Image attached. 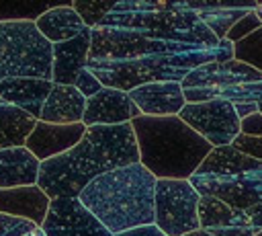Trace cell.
<instances>
[{
	"mask_svg": "<svg viewBox=\"0 0 262 236\" xmlns=\"http://www.w3.org/2000/svg\"><path fill=\"white\" fill-rule=\"evenodd\" d=\"M115 236H166L162 230H158L154 224L151 226H143V228H135V230H127L123 234H115Z\"/></svg>",
	"mask_w": 262,
	"mask_h": 236,
	"instance_id": "obj_33",
	"label": "cell"
},
{
	"mask_svg": "<svg viewBox=\"0 0 262 236\" xmlns=\"http://www.w3.org/2000/svg\"><path fill=\"white\" fill-rule=\"evenodd\" d=\"M49 201L51 199L39 185L0 189V213L25 218L37 226H43L49 209Z\"/></svg>",
	"mask_w": 262,
	"mask_h": 236,
	"instance_id": "obj_15",
	"label": "cell"
},
{
	"mask_svg": "<svg viewBox=\"0 0 262 236\" xmlns=\"http://www.w3.org/2000/svg\"><path fill=\"white\" fill-rule=\"evenodd\" d=\"M25 236H47V234L43 232V228H35L33 232H29V234H25Z\"/></svg>",
	"mask_w": 262,
	"mask_h": 236,
	"instance_id": "obj_36",
	"label": "cell"
},
{
	"mask_svg": "<svg viewBox=\"0 0 262 236\" xmlns=\"http://www.w3.org/2000/svg\"><path fill=\"white\" fill-rule=\"evenodd\" d=\"M178 117L192 127L213 148L231 146L239 133V117L229 101L211 99L205 103H186Z\"/></svg>",
	"mask_w": 262,
	"mask_h": 236,
	"instance_id": "obj_8",
	"label": "cell"
},
{
	"mask_svg": "<svg viewBox=\"0 0 262 236\" xmlns=\"http://www.w3.org/2000/svg\"><path fill=\"white\" fill-rule=\"evenodd\" d=\"M139 162L131 123L86 127L82 140L61 156L41 162L37 185L53 197H78L98 174Z\"/></svg>",
	"mask_w": 262,
	"mask_h": 236,
	"instance_id": "obj_2",
	"label": "cell"
},
{
	"mask_svg": "<svg viewBox=\"0 0 262 236\" xmlns=\"http://www.w3.org/2000/svg\"><path fill=\"white\" fill-rule=\"evenodd\" d=\"M141 117V111L133 105L129 94L119 88L102 86L94 96L86 99L82 123L92 125H123Z\"/></svg>",
	"mask_w": 262,
	"mask_h": 236,
	"instance_id": "obj_10",
	"label": "cell"
},
{
	"mask_svg": "<svg viewBox=\"0 0 262 236\" xmlns=\"http://www.w3.org/2000/svg\"><path fill=\"white\" fill-rule=\"evenodd\" d=\"M201 195L182 179H158L154 195V226L166 236H184L199 230Z\"/></svg>",
	"mask_w": 262,
	"mask_h": 236,
	"instance_id": "obj_6",
	"label": "cell"
},
{
	"mask_svg": "<svg viewBox=\"0 0 262 236\" xmlns=\"http://www.w3.org/2000/svg\"><path fill=\"white\" fill-rule=\"evenodd\" d=\"M51 86V80L41 78H8L0 82V99L25 111L33 119H39Z\"/></svg>",
	"mask_w": 262,
	"mask_h": 236,
	"instance_id": "obj_16",
	"label": "cell"
},
{
	"mask_svg": "<svg viewBox=\"0 0 262 236\" xmlns=\"http://www.w3.org/2000/svg\"><path fill=\"white\" fill-rule=\"evenodd\" d=\"M74 86L82 92V96H86V99H90V96H94L100 88H102V84L98 82V78L86 68V70H82L80 74H78V78H76V82H74Z\"/></svg>",
	"mask_w": 262,
	"mask_h": 236,
	"instance_id": "obj_29",
	"label": "cell"
},
{
	"mask_svg": "<svg viewBox=\"0 0 262 236\" xmlns=\"http://www.w3.org/2000/svg\"><path fill=\"white\" fill-rule=\"evenodd\" d=\"M90 51V29L82 35L55 43L51 51V82L53 84H74L78 74L86 70Z\"/></svg>",
	"mask_w": 262,
	"mask_h": 236,
	"instance_id": "obj_13",
	"label": "cell"
},
{
	"mask_svg": "<svg viewBox=\"0 0 262 236\" xmlns=\"http://www.w3.org/2000/svg\"><path fill=\"white\" fill-rule=\"evenodd\" d=\"M35 27L51 45L70 41L88 29L80 14L72 8V2L51 6L35 21Z\"/></svg>",
	"mask_w": 262,
	"mask_h": 236,
	"instance_id": "obj_18",
	"label": "cell"
},
{
	"mask_svg": "<svg viewBox=\"0 0 262 236\" xmlns=\"http://www.w3.org/2000/svg\"><path fill=\"white\" fill-rule=\"evenodd\" d=\"M184 236H213L211 232H207V230H194V232H188V234H184Z\"/></svg>",
	"mask_w": 262,
	"mask_h": 236,
	"instance_id": "obj_35",
	"label": "cell"
},
{
	"mask_svg": "<svg viewBox=\"0 0 262 236\" xmlns=\"http://www.w3.org/2000/svg\"><path fill=\"white\" fill-rule=\"evenodd\" d=\"M239 133L262 137V115L260 113H252L246 119H242L239 121Z\"/></svg>",
	"mask_w": 262,
	"mask_h": 236,
	"instance_id": "obj_30",
	"label": "cell"
},
{
	"mask_svg": "<svg viewBox=\"0 0 262 236\" xmlns=\"http://www.w3.org/2000/svg\"><path fill=\"white\" fill-rule=\"evenodd\" d=\"M84 107H86V96H82V92L74 84H53L37 121H45L53 125L82 123Z\"/></svg>",
	"mask_w": 262,
	"mask_h": 236,
	"instance_id": "obj_14",
	"label": "cell"
},
{
	"mask_svg": "<svg viewBox=\"0 0 262 236\" xmlns=\"http://www.w3.org/2000/svg\"><path fill=\"white\" fill-rule=\"evenodd\" d=\"M256 105H258V113H260V115H262V94H260V99H258V101H256Z\"/></svg>",
	"mask_w": 262,
	"mask_h": 236,
	"instance_id": "obj_37",
	"label": "cell"
},
{
	"mask_svg": "<svg viewBox=\"0 0 262 236\" xmlns=\"http://www.w3.org/2000/svg\"><path fill=\"white\" fill-rule=\"evenodd\" d=\"M246 82H262V72L237 60H229V62H209L194 68L182 78L180 86L186 103H205L211 101L215 92Z\"/></svg>",
	"mask_w": 262,
	"mask_h": 236,
	"instance_id": "obj_7",
	"label": "cell"
},
{
	"mask_svg": "<svg viewBox=\"0 0 262 236\" xmlns=\"http://www.w3.org/2000/svg\"><path fill=\"white\" fill-rule=\"evenodd\" d=\"M53 45L37 31L35 21L0 23V82L8 78L51 80Z\"/></svg>",
	"mask_w": 262,
	"mask_h": 236,
	"instance_id": "obj_5",
	"label": "cell"
},
{
	"mask_svg": "<svg viewBox=\"0 0 262 236\" xmlns=\"http://www.w3.org/2000/svg\"><path fill=\"white\" fill-rule=\"evenodd\" d=\"M37 119L0 99V148L25 146Z\"/></svg>",
	"mask_w": 262,
	"mask_h": 236,
	"instance_id": "obj_22",
	"label": "cell"
},
{
	"mask_svg": "<svg viewBox=\"0 0 262 236\" xmlns=\"http://www.w3.org/2000/svg\"><path fill=\"white\" fill-rule=\"evenodd\" d=\"M262 168L260 160H254L242 152H237L233 146H219L213 148L207 158L201 162L194 174H221V176H231V174H242L250 170Z\"/></svg>",
	"mask_w": 262,
	"mask_h": 236,
	"instance_id": "obj_19",
	"label": "cell"
},
{
	"mask_svg": "<svg viewBox=\"0 0 262 236\" xmlns=\"http://www.w3.org/2000/svg\"><path fill=\"white\" fill-rule=\"evenodd\" d=\"M41 162L25 148H0V189L29 187L39 181Z\"/></svg>",
	"mask_w": 262,
	"mask_h": 236,
	"instance_id": "obj_17",
	"label": "cell"
},
{
	"mask_svg": "<svg viewBox=\"0 0 262 236\" xmlns=\"http://www.w3.org/2000/svg\"><path fill=\"white\" fill-rule=\"evenodd\" d=\"M86 125L84 123H72V125H53L45 121H37L33 131L29 133L25 148L39 160H51L55 156H61L63 152L72 150L84 135Z\"/></svg>",
	"mask_w": 262,
	"mask_h": 236,
	"instance_id": "obj_11",
	"label": "cell"
},
{
	"mask_svg": "<svg viewBox=\"0 0 262 236\" xmlns=\"http://www.w3.org/2000/svg\"><path fill=\"white\" fill-rule=\"evenodd\" d=\"M233 60L262 72V27L242 41L233 43Z\"/></svg>",
	"mask_w": 262,
	"mask_h": 236,
	"instance_id": "obj_24",
	"label": "cell"
},
{
	"mask_svg": "<svg viewBox=\"0 0 262 236\" xmlns=\"http://www.w3.org/2000/svg\"><path fill=\"white\" fill-rule=\"evenodd\" d=\"M51 4L33 0H0V23L4 21H37Z\"/></svg>",
	"mask_w": 262,
	"mask_h": 236,
	"instance_id": "obj_23",
	"label": "cell"
},
{
	"mask_svg": "<svg viewBox=\"0 0 262 236\" xmlns=\"http://www.w3.org/2000/svg\"><path fill=\"white\" fill-rule=\"evenodd\" d=\"M184 6L194 10L219 41L225 39L229 29L254 8V6H227V4H203V2H184Z\"/></svg>",
	"mask_w": 262,
	"mask_h": 236,
	"instance_id": "obj_21",
	"label": "cell"
},
{
	"mask_svg": "<svg viewBox=\"0 0 262 236\" xmlns=\"http://www.w3.org/2000/svg\"><path fill=\"white\" fill-rule=\"evenodd\" d=\"M244 211H246V215L250 220V228L258 234L262 230V203H254L252 207H248Z\"/></svg>",
	"mask_w": 262,
	"mask_h": 236,
	"instance_id": "obj_32",
	"label": "cell"
},
{
	"mask_svg": "<svg viewBox=\"0 0 262 236\" xmlns=\"http://www.w3.org/2000/svg\"><path fill=\"white\" fill-rule=\"evenodd\" d=\"M256 236H262V230H260V232H258V234H256Z\"/></svg>",
	"mask_w": 262,
	"mask_h": 236,
	"instance_id": "obj_39",
	"label": "cell"
},
{
	"mask_svg": "<svg viewBox=\"0 0 262 236\" xmlns=\"http://www.w3.org/2000/svg\"><path fill=\"white\" fill-rule=\"evenodd\" d=\"M129 99L147 117H172L186 105L180 82H147L131 88Z\"/></svg>",
	"mask_w": 262,
	"mask_h": 236,
	"instance_id": "obj_12",
	"label": "cell"
},
{
	"mask_svg": "<svg viewBox=\"0 0 262 236\" xmlns=\"http://www.w3.org/2000/svg\"><path fill=\"white\" fill-rule=\"evenodd\" d=\"M117 4V0H74L72 8L80 14L88 29H94Z\"/></svg>",
	"mask_w": 262,
	"mask_h": 236,
	"instance_id": "obj_25",
	"label": "cell"
},
{
	"mask_svg": "<svg viewBox=\"0 0 262 236\" xmlns=\"http://www.w3.org/2000/svg\"><path fill=\"white\" fill-rule=\"evenodd\" d=\"M231 146H233L237 152H242V154H246V156H250V158L262 162V137L237 133V137L231 142Z\"/></svg>",
	"mask_w": 262,
	"mask_h": 236,
	"instance_id": "obj_28",
	"label": "cell"
},
{
	"mask_svg": "<svg viewBox=\"0 0 262 236\" xmlns=\"http://www.w3.org/2000/svg\"><path fill=\"white\" fill-rule=\"evenodd\" d=\"M199 226L201 230L213 232L221 228H250V220L246 211L233 209L227 203L215 197H201L199 199Z\"/></svg>",
	"mask_w": 262,
	"mask_h": 236,
	"instance_id": "obj_20",
	"label": "cell"
},
{
	"mask_svg": "<svg viewBox=\"0 0 262 236\" xmlns=\"http://www.w3.org/2000/svg\"><path fill=\"white\" fill-rule=\"evenodd\" d=\"M35 228H41V226L33 224L31 220L18 218V215L0 213V236H25L33 232Z\"/></svg>",
	"mask_w": 262,
	"mask_h": 236,
	"instance_id": "obj_27",
	"label": "cell"
},
{
	"mask_svg": "<svg viewBox=\"0 0 262 236\" xmlns=\"http://www.w3.org/2000/svg\"><path fill=\"white\" fill-rule=\"evenodd\" d=\"M156 181L143 164H127L92 179L78 199L115 236L154 224Z\"/></svg>",
	"mask_w": 262,
	"mask_h": 236,
	"instance_id": "obj_3",
	"label": "cell"
},
{
	"mask_svg": "<svg viewBox=\"0 0 262 236\" xmlns=\"http://www.w3.org/2000/svg\"><path fill=\"white\" fill-rule=\"evenodd\" d=\"M254 8H256V12H258V16H260V21H262V4H256Z\"/></svg>",
	"mask_w": 262,
	"mask_h": 236,
	"instance_id": "obj_38",
	"label": "cell"
},
{
	"mask_svg": "<svg viewBox=\"0 0 262 236\" xmlns=\"http://www.w3.org/2000/svg\"><path fill=\"white\" fill-rule=\"evenodd\" d=\"M260 27H262V21H260L256 8H252L248 14H244V16L229 29V33L225 35V39L231 41V43H237V41H242L244 37L252 35V33H254L256 29H260Z\"/></svg>",
	"mask_w": 262,
	"mask_h": 236,
	"instance_id": "obj_26",
	"label": "cell"
},
{
	"mask_svg": "<svg viewBox=\"0 0 262 236\" xmlns=\"http://www.w3.org/2000/svg\"><path fill=\"white\" fill-rule=\"evenodd\" d=\"M244 179L248 183V187L252 189V193L258 197V201L262 203V168L258 170H250V172H244Z\"/></svg>",
	"mask_w": 262,
	"mask_h": 236,
	"instance_id": "obj_31",
	"label": "cell"
},
{
	"mask_svg": "<svg viewBox=\"0 0 262 236\" xmlns=\"http://www.w3.org/2000/svg\"><path fill=\"white\" fill-rule=\"evenodd\" d=\"M233 109H235L239 121L246 119V117L252 115V113H258V105H256V103H237V105H233Z\"/></svg>",
	"mask_w": 262,
	"mask_h": 236,
	"instance_id": "obj_34",
	"label": "cell"
},
{
	"mask_svg": "<svg viewBox=\"0 0 262 236\" xmlns=\"http://www.w3.org/2000/svg\"><path fill=\"white\" fill-rule=\"evenodd\" d=\"M131 127L139 150V164H143L156 179L188 181L213 150V146L178 115H141L131 121Z\"/></svg>",
	"mask_w": 262,
	"mask_h": 236,
	"instance_id": "obj_4",
	"label": "cell"
},
{
	"mask_svg": "<svg viewBox=\"0 0 262 236\" xmlns=\"http://www.w3.org/2000/svg\"><path fill=\"white\" fill-rule=\"evenodd\" d=\"M233 60V43L217 39L184 2L117 0L90 29L86 68L102 86L129 92L147 82H182L194 68Z\"/></svg>",
	"mask_w": 262,
	"mask_h": 236,
	"instance_id": "obj_1",
	"label": "cell"
},
{
	"mask_svg": "<svg viewBox=\"0 0 262 236\" xmlns=\"http://www.w3.org/2000/svg\"><path fill=\"white\" fill-rule=\"evenodd\" d=\"M41 228L47 236H113L78 197H53Z\"/></svg>",
	"mask_w": 262,
	"mask_h": 236,
	"instance_id": "obj_9",
	"label": "cell"
}]
</instances>
